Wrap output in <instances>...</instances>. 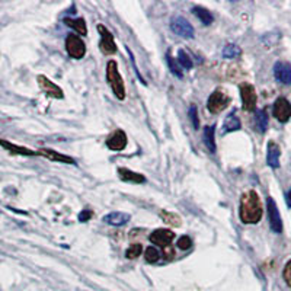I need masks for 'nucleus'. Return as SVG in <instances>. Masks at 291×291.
I'll return each instance as SVG.
<instances>
[{
  "instance_id": "nucleus-10",
  "label": "nucleus",
  "mask_w": 291,
  "mask_h": 291,
  "mask_svg": "<svg viewBox=\"0 0 291 291\" xmlns=\"http://www.w3.org/2000/svg\"><path fill=\"white\" fill-rule=\"evenodd\" d=\"M272 112L280 122H287L291 118V103L285 98H278L274 103Z\"/></svg>"
},
{
  "instance_id": "nucleus-25",
  "label": "nucleus",
  "mask_w": 291,
  "mask_h": 291,
  "mask_svg": "<svg viewBox=\"0 0 291 291\" xmlns=\"http://www.w3.org/2000/svg\"><path fill=\"white\" fill-rule=\"evenodd\" d=\"M223 57L224 59H237V57H241L242 54V50L236 45V44H227L224 48H223Z\"/></svg>"
},
{
  "instance_id": "nucleus-30",
  "label": "nucleus",
  "mask_w": 291,
  "mask_h": 291,
  "mask_svg": "<svg viewBox=\"0 0 291 291\" xmlns=\"http://www.w3.org/2000/svg\"><path fill=\"white\" fill-rule=\"evenodd\" d=\"M178 248L181 249V251H188L190 248L192 246V241L190 236H182V237H179L178 239Z\"/></svg>"
},
{
  "instance_id": "nucleus-2",
  "label": "nucleus",
  "mask_w": 291,
  "mask_h": 291,
  "mask_svg": "<svg viewBox=\"0 0 291 291\" xmlns=\"http://www.w3.org/2000/svg\"><path fill=\"white\" fill-rule=\"evenodd\" d=\"M107 81L111 85L115 96L120 100L124 99L125 98V86H124V81H122L120 71H118L117 61H108V64H107Z\"/></svg>"
},
{
  "instance_id": "nucleus-7",
  "label": "nucleus",
  "mask_w": 291,
  "mask_h": 291,
  "mask_svg": "<svg viewBox=\"0 0 291 291\" xmlns=\"http://www.w3.org/2000/svg\"><path fill=\"white\" fill-rule=\"evenodd\" d=\"M171 28L172 31L179 35V37H183V38H192L194 37V27L188 20L185 19L183 16H175L172 18L171 20Z\"/></svg>"
},
{
  "instance_id": "nucleus-11",
  "label": "nucleus",
  "mask_w": 291,
  "mask_h": 291,
  "mask_svg": "<svg viewBox=\"0 0 291 291\" xmlns=\"http://www.w3.org/2000/svg\"><path fill=\"white\" fill-rule=\"evenodd\" d=\"M107 146L108 149L114 151H121L127 146V136L122 130H115L110 137L107 139Z\"/></svg>"
},
{
  "instance_id": "nucleus-35",
  "label": "nucleus",
  "mask_w": 291,
  "mask_h": 291,
  "mask_svg": "<svg viewBox=\"0 0 291 291\" xmlns=\"http://www.w3.org/2000/svg\"><path fill=\"white\" fill-rule=\"evenodd\" d=\"M287 201H288V204L291 205V190L288 192H287Z\"/></svg>"
},
{
  "instance_id": "nucleus-17",
  "label": "nucleus",
  "mask_w": 291,
  "mask_h": 291,
  "mask_svg": "<svg viewBox=\"0 0 291 291\" xmlns=\"http://www.w3.org/2000/svg\"><path fill=\"white\" fill-rule=\"evenodd\" d=\"M130 220H131L130 214H127V213H120V211L110 213V214H107V216L103 217V221H105V223H108L111 226H117V227L127 224Z\"/></svg>"
},
{
  "instance_id": "nucleus-12",
  "label": "nucleus",
  "mask_w": 291,
  "mask_h": 291,
  "mask_svg": "<svg viewBox=\"0 0 291 291\" xmlns=\"http://www.w3.org/2000/svg\"><path fill=\"white\" fill-rule=\"evenodd\" d=\"M175 239V233L169 229H157L150 234V242L154 245H159L162 248L169 246L171 242Z\"/></svg>"
},
{
  "instance_id": "nucleus-9",
  "label": "nucleus",
  "mask_w": 291,
  "mask_h": 291,
  "mask_svg": "<svg viewBox=\"0 0 291 291\" xmlns=\"http://www.w3.org/2000/svg\"><path fill=\"white\" fill-rule=\"evenodd\" d=\"M37 81H38V85H40L42 92H44L47 96L54 98V99H63V98H64V93L61 91V88H59V86H57L54 82H51L48 77L40 74V76L37 77Z\"/></svg>"
},
{
  "instance_id": "nucleus-16",
  "label": "nucleus",
  "mask_w": 291,
  "mask_h": 291,
  "mask_svg": "<svg viewBox=\"0 0 291 291\" xmlns=\"http://www.w3.org/2000/svg\"><path fill=\"white\" fill-rule=\"evenodd\" d=\"M280 146L275 141H270L268 143V154H267V163L268 166H271L274 169H277L280 166Z\"/></svg>"
},
{
  "instance_id": "nucleus-22",
  "label": "nucleus",
  "mask_w": 291,
  "mask_h": 291,
  "mask_svg": "<svg viewBox=\"0 0 291 291\" xmlns=\"http://www.w3.org/2000/svg\"><path fill=\"white\" fill-rule=\"evenodd\" d=\"M192 12H194V15L198 18V19L204 23V25H211L213 23V20H214V18H213V15H211L210 10H207L205 8H201V6H195L194 9H192Z\"/></svg>"
},
{
  "instance_id": "nucleus-28",
  "label": "nucleus",
  "mask_w": 291,
  "mask_h": 291,
  "mask_svg": "<svg viewBox=\"0 0 291 291\" xmlns=\"http://www.w3.org/2000/svg\"><path fill=\"white\" fill-rule=\"evenodd\" d=\"M166 61H168V66H169V70L175 74V76H178V77H182V70L181 67L178 66V63L175 61V59L171 56V52H168V56H166Z\"/></svg>"
},
{
  "instance_id": "nucleus-20",
  "label": "nucleus",
  "mask_w": 291,
  "mask_h": 291,
  "mask_svg": "<svg viewBox=\"0 0 291 291\" xmlns=\"http://www.w3.org/2000/svg\"><path fill=\"white\" fill-rule=\"evenodd\" d=\"M64 23L67 25V27H70L73 30L76 31L79 35H86L88 34V28H86V22L85 19H82V18H77V19H71V18H66L64 19Z\"/></svg>"
},
{
  "instance_id": "nucleus-34",
  "label": "nucleus",
  "mask_w": 291,
  "mask_h": 291,
  "mask_svg": "<svg viewBox=\"0 0 291 291\" xmlns=\"http://www.w3.org/2000/svg\"><path fill=\"white\" fill-rule=\"evenodd\" d=\"M92 216V211L91 210H85V211H82L81 214H79V221H82V223H85V221H88L89 219H91Z\"/></svg>"
},
{
  "instance_id": "nucleus-6",
  "label": "nucleus",
  "mask_w": 291,
  "mask_h": 291,
  "mask_svg": "<svg viewBox=\"0 0 291 291\" xmlns=\"http://www.w3.org/2000/svg\"><path fill=\"white\" fill-rule=\"evenodd\" d=\"M267 210H268V219H270V226L274 233H281L282 231V220L280 216L278 207L275 204V201L271 197L267 198Z\"/></svg>"
},
{
  "instance_id": "nucleus-27",
  "label": "nucleus",
  "mask_w": 291,
  "mask_h": 291,
  "mask_svg": "<svg viewBox=\"0 0 291 291\" xmlns=\"http://www.w3.org/2000/svg\"><path fill=\"white\" fill-rule=\"evenodd\" d=\"M161 258V253L159 251L154 248V246H149L146 251H144V259L149 262V263H154V262L159 261Z\"/></svg>"
},
{
  "instance_id": "nucleus-4",
  "label": "nucleus",
  "mask_w": 291,
  "mask_h": 291,
  "mask_svg": "<svg viewBox=\"0 0 291 291\" xmlns=\"http://www.w3.org/2000/svg\"><path fill=\"white\" fill-rule=\"evenodd\" d=\"M241 96L242 103H243V110L252 112L256 110V100H258V95L255 88L251 83H242L241 85Z\"/></svg>"
},
{
  "instance_id": "nucleus-31",
  "label": "nucleus",
  "mask_w": 291,
  "mask_h": 291,
  "mask_svg": "<svg viewBox=\"0 0 291 291\" xmlns=\"http://www.w3.org/2000/svg\"><path fill=\"white\" fill-rule=\"evenodd\" d=\"M190 118H191L194 128L198 130L200 128V121H198V110H197L195 105H192L191 108H190Z\"/></svg>"
},
{
  "instance_id": "nucleus-5",
  "label": "nucleus",
  "mask_w": 291,
  "mask_h": 291,
  "mask_svg": "<svg viewBox=\"0 0 291 291\" xmlns=\"http://www.w3.org/2000/svg\"><path fill=\"white\" fill-rule=\"evenodd\" d=\"M230 96H227L224 92L216 91L213 92L208 98V102H207V108L213 114H219L224 108H227V105L230 103Z\"/></svg>"
},
{
  "instance_id": "nucleus-13",
  "label": "nucleus",
  "mask_w": 291,
  "mask_h": 291,
  "mask_svg": "<svg viewBox=\"0 0 291 291\" xmlns=\"http://www.w3.org/2000/svg\"><path fill=\"white\" fill-rule=\"evenodd\" d=\"M274 76L282 85H291V66L288 63L278 61L274 66Z\"/></svg>"
},
{
  "instance_id": "nucleus-24",
  "label": "nucleus",
  "mask_w": 291,
  "mask_h": 291,
  "mask_svg": "<svg viewBox=\"0 0 291 291\" xmlns=\"http://www.w3.org/2000/svg\"><path fill=\"white\" fill-rule=\"evenodd\" d=\"M268 114H267V111L265 110H261L256 112V128L261 131V133H265L267 128H268Z\"/></svg>"
},
{
  "instance_id": "nucleus-33",
  "label": "nucleus",
  "mask_w": 291,
  "mask_h": 291,
  "mask_svg": "<svg viewBox=\"0 0 291 291\" xmlns=\"http://www.w3.org/2000/svg\"><path fill=\"white\" fill-rule=\"evenodd\" d=\"M163 255H165V259H168V261H171L172 258L175 256V251H173V248H172L171 245L163 248Z\"/></svg>"
},
{
  "instance_id": "nucleus-23",
  "label": "nucleus",
  "mask_w": 291,
  "mask_h": 291,
  "mask_svg": "<svg viewBox=\"0 0 291 291\" xmlns=\"http://www.w3.org/2000/svg\"><path fill=\"white\" fill-rule=\"evenodd\" d=\"M161 219L165 221L166 224L172 226V227H179L182 224L181 217H179L178 214H175V213H171V211H162Z\"/></svg>"
},
{
  "instance_id": "nucleus-26",
  "label": "nucleus",
  "mask_w": 291,
  "mask_h": 291,
  "mask_svg": "<svg viewBox=\"0 0 291 291\" xmlns=\"http://www.w3.org/2000/svg\"><path fill=\"white\" fill-rule=\"evenodd\" d=\"M178 61H179V64H181L182 67H183V69H187V70L192 69V66H194V63H192L190 54H188V52H185L183 50L178 51Z\"/></svg>"
},
{
  "instance_id": "nucleus-15",
  "label": "nucleus",
  "mask_w": 291,
  "mask_h": 291,
  "mask_svg": "<svg viewBox=\"0 0 291 291\" xmlns=\"http://www.w3.org/2000/svg\"><path fill=\"white\" fill-rule=\"evenodd\" d=\"M241 130V120L237 117V112L236 110H233L226 117V120L223 121V128H221V133L223 134H229V133H233V131Z\"/></svg>"
},
{
  "instance_id": "nucleus-19",
  "label": "nucleus",
  "mask_w": 291,
  "mask_h": 291,
  "mask_svg": "<svg viewBox=\"0 0 291 291\" xmlns=\"http://www.w3.org/2000/svg\"><path fill=\"white\" fill-rule=\"evenodd\" d=\"M0 146L5 147L6 150H9L10 153L20 154V156H35L37 154V151H32L30 149H25V147H20V146H16V144H12V143L6 140H0Z\"/></svg>"
},
{
  "instance_id": "nucleus-1",
  "label": "nucleus",
  "mask_w": 291,
  "mask_h": 291,
  "mask_svg": "<svg viewBox=\"0 0 291 291\" xmlns=\"http://www.w3.org/2000/svg\"><path fill=\"white\" fill-rule=\"evenodd\" d=\"M241 220L246 224H256L262 219V205L259 195L255 191H248L241 198Z\"/></svg>"
},
{
  "instance_id": "nucleus-14",
  "label": "nucleus",
  "mask_w": 291,
  "mask_h": 291,
  "mask_svg": "<svg viewBox=\"0 0 291 291\" xmlns=\"http://www.w3.org/2000/svg\"><path fill=\"white\" fill-rule=\"evenodd\" d=\"M37 154H40L42 157L48 159L52 162H61V163H67V165H76V161L70 157V156H66V154H60L59 151L51 150V149H40L37 151Z\"/></svg>"
},
{
  "instance_id": "nucleus-29",
  "label": "nucleus",
  "mask_w": 291,
  "mask_h": 291,
  "mask_svg": "<svg viewBox=\"0 0 291 291\" xmlns=\"http://www.w3.org/2000/svg\"><path fill=\"white\" fill-rule=\"evenodd\" d=\"M141 252H143V246H141L140 243H133L130 248L127 249V252H125V256L128 259H134V258L140 256Z\"/></svg>"
},
{
  "instance_id": "nucleus-8",
  "label": "nucleus",
  "mask_w": 291,
  "mask_h": 291,
  "mask_svg": "<svg viewBox=\"0 0 291 291\" xmlns=\"http://www.w3.org/2000/svg\"><path fill=\"white\" fill-rule=\"evenodd\" d=\"M98 31H99L100 34V51H102L103 54H107V56L115 54V52H117V44H115V41H114V35H112L103 25H99V27H98Z\"/></svg>"
},
{
  "instance_id": "nucleus-32",
  "label": "nucleus",
  "mask_w": 291,
  "mask_h": 291,
  "mask_svg": "<svg viewBox=\"0 0 291 291\" xmlns=\"http://www.w3.org/2000/svg\"><path fill=\"white\" fill-rule=\"evenodd\" d=\"M282 277L287 282V285L291 288V261L287 262V265L284 267V272H282Z\"/></svg>"
},
{
  "instance_id": "nucleus-18",
  "label": "nucleus",
  "mask_w": 291,
  "mask_h": 291,
  "mask_svg": "<svg viewBox=\"0 0 291 291\" xmlns=\"http://www.w3.org/2000/svg\"><path fill=\"white\" fill-rule=\"evenodd\" d=\"M118 176H120L122 181L125 182H134V183H143L146 182V178L137 173V172H133L130 169H125V168H120L118 169Z\"/></svg>"
},
{
  "instance_id": "nucleus-21",
  "label": "nucleus",
  "mask_w": 291,
  "mask_h": 291,
  "mask_svg": "<svg viewBox=\"0 0 291 291\" xmlns=\"http://www.w3.org/2000/svg\"><path fill=\"white\" fill-rule=\"evenodd\" d=\"M216 127L213 125H208V127H205L204 128V143H205V146H207V149L211 151V153H214L216 151V141H214V136H216V130H214Z\"/></svg>"
},
{
  "instance_id": "nucleus-3",
  "label": "nucleus",
  "mask_w": 291,
  "mask_h": 291,
  "mask_svg": "<svg viewBox=\"0 0 291 291\" xmlns=\"http://www.w3.org/2000/svg\"><path fill=\"white\" fill-rule=\"evenodd\" d=\"M66 50L69 52V56L76 59V60H81L85 57L86 54V45L85 42L82 41L81 37L77 35H69L66 38Z\"/></svg>"
}]
</instances>
